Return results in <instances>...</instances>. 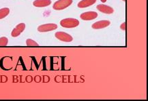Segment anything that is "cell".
I'll return each instance as SVG.
<instances>
[{
    "mask_svg": "<svg viewBox=\"0 0 148 101\" xmlns=\"http://www.w3.org/2000/svg\"><path fill=\"white\" fill-rule=\"evenodd\" d=\"M55 36L59 40H61L64 42H71L73 40V37L71 35L68 34L66 33L62 32V31H59V32L56 33Z\"/></svg>",
    "mask_w": 148,
    "mask_h": 101,
    "instance_id": "cell-4",
    "label": "cell"
},
{
    "mask_svg": "<svg viewBox=\"0 0 148 101\" xmlns=\"http://www.w3.org/2000/svg\"><path fill=\"white\" fill-rule=\"evenodd\" d=\"M10 13V10L8 7H4V8L0 9V19H2L6 17Z\"/></svg>",
    "mask_w": 148,
    "mask_h": 101,
    "instance_id": "cell-11",
    "label": "cell"
},
{
    "mask_svg": "<svg viewBox=\"0 0 148 101\" xmlns=\"http://www.w3.org/2000/svg\"><path fill=\"white\" fill-rule=\"evenodd\" d=\"M58 29V25L56 24L49 23L45 24V25H42L38 27V31L40 33H45L49 32V31H53Z\"/></svg>",
    "mask_w": 148,
    "mask_h": 101,
    "instance_id": "cell-3",
    "label": "cell"
},
{
    "mask_svg": "<svg viewBox=\"0 0 148 101\" xmlns=\"http://www.w3.org/2000/svg\"><path fill=\"white\" fill-rule=\"evenodd\" d=\"M98 14L95 12H87L81 14L80 18L83 20H92L97 18Z\"/></svg>",
    "mask_w": 148,
    "mask_h": 101,
    "instance_id": "cell-6",
    "label": "cell"
},
{
    "mask_svg": "<svg viewBox=\"0 0 148 101\" xmlns=\"http://www.w3.org/2000/svg\"><path fill=\"white\" fill-rule=\"evenodd\" d=\"M110 21L109 20H100V21H98L94 23L92 26V27L94 29H103L108 27L110 25Z\"/></svg>",
    "mask_w": 148,
    "mask_h": 101,
    "instance_id": "cell-7",
    "label": "cell"
},
{
    "mask_svg": "<svg viewBox=\"0 0 148 101\" xmlns=\"http://www.w3.org/2000/svg\"><path fill=\"white\" fill-rule=\"evenodd\" d=\"M122 1H126V0H122Z\"/></svg>",
    "mask_w": 148,
    "mask_h": 101,
    "instance_id": "cell-16",
    "label": "cell"
},
{
    "mask_svg": "<svg viewBox=\"0 0 148 101\" xmlns=\"http://www.w3.org/2000/svg\"><path fill=\"white\" fill-rule=\"evenodd\" d=\"M8 44V40L7 37H2L0 38V46H6Z\"/></svg>",
    "mask_w": 148,
    "mask_h": 101,
    "instance_id": "cell-12",
    "label": "cell"
},
{
    "mask_svg": "<svg viewBox=\"0 0 148 101\" xmlns=\"http://www.w3.org/2000/svg\"><path fill=\"white\" fill-rule=\"evenodd\" d=\"M126 22H124V23L121 24V25L120 26V28L121 30H123V31H125L126 30Z\"/></svg>",
    "mask_w": 148,
    "mask_h": 101,
    "instance_id": "cell-14",
    "label": "cell"
},
{
    "mask_svg": "<svg viewBox=\"0 0 148 101\" xmlns=\"http://www.w3.org/2000/svg\"><path fill=\"white\" fill-rule=\"evenodd\" d=\"M96 2V0H82L78 3V7L80 8H84L89 6H91Z\"/></svg>",
    "mask_w": 148,
    "mask_h": 101,
    "instance_id": "cell-10",
    "label": "cell"
},
{
    "mask_svg": "<svg viewBox=\"0 0 148 101\" xmlns=\"http://www.w3.org/2000/svg\"><path fill=\"white\" fill-rule=\"evenodd\" d=\"M51 0H35L34 1L33 5L37 7H42L49 6V5H51Z\"/></svg>",
    "mask_w": 148,
    "mask_h": 101,
    "instance_id": "cell-9",
    "label": "cell"
},
{
    "mask_svg": "<svg viewBox=\"0 0 148 101\" xmlns=\"http://www.w3.org/2000/svg\"><path fill=\"white\" fill-rule=\"evenodd\" d=\"M60 25L64 28H75L79 25V21L75 18H65L61 20Z\"/></svg>",
    "mask_w": 148,
    "mask_h": 101,
    "instance_id": "cell-1",
    "label": "cell"
},
{
    "mask_svg": "<svg viewBox=\"0 0 148 101\" xmlns=\"http://www.w3.org/2000/svg\"><path fill=\"white\" fill-rule=\"evenodd\" d=\"M73 0H58L53 4L54 10H62L70 6L73 3Z\"/></svg>",
    "mask_w": 148,
    "mask_h": 101,
    "instance_id": "cell-2",
    "label": "cell"
},
{
    "mask_svg": "<svg viewBox=\"0 0 148 101\" xmlns=\"http://www.w3.org/2000/svg\"><path fill=\"white\" fill-rule=\"evenodd\" d=\"M97 9L100 12H101L102 13H104V14H112L113 13V9L111 7L108 6V5H104V4H100L97 5Z\"/></svg>",
    "mask_w": 148,
    "mask_h": 101,
    "instance_id": "cell-8",
    "label": "cell"
},
{
    "mask_svg": "<svg viewBox=\"0 0 148 101\" xmlns=\"http://www.w3.org/2000/svg\"><path fill=\"white\" fill-rule=\"evenodd\" d=\"M25 29V25L24 23H20L16 27L12 30V33H11V36L13 37H16L21 34L24 31Z\"/></svg>",
    "mask_w": 148,
    "mask_h": 101,
    "instance_id": "cell-5",
    "label": "cell"
},
{
    "mask_svg": "<svg viewBox=\"0 0 148 101\" xmlns=\"http://www.w3.org/2000/svg\"><path fill=\"white\" fill-rule=\"evenodd\" d=\"M26 44L27 46H38V44H37L35 41L31 40V39H28L26 40Z\"/></svg>",
    "mask_w": 148,
    "mask_h": 101,
    "instance_id": "cell-13",
    "label": "cell"
},
{
    "mask_svg": "<svg viewBox=\"0 0 148 101\" xmlns=\"http://www.w3.org/2000/svg\"><path fill=\"white\" fill-rule=\"evenodd\" d=\"M100 1H101L102 3H105L106 1H107V0H100Z\"/></svg>",
    "mask_w": 148,
    "mask_h": 101,
    "instance_id": "cell-15",
    "label": "cell"
}]
</instances>
